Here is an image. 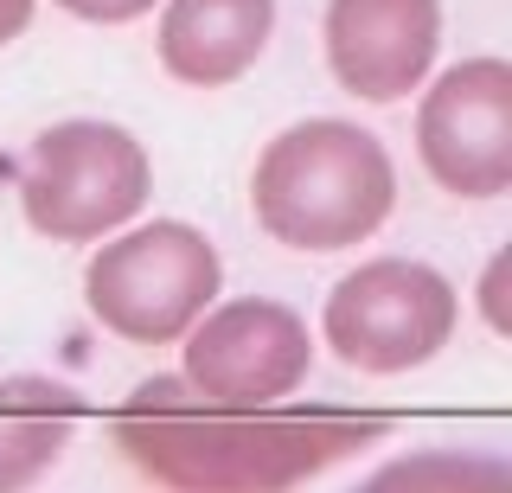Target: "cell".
Here are the masks:
<instances>
[{"label": "cell", "instance_id": "3957f363", "mask_svg": "<svg viewBox=\"0 0 512 493\" xmlns=\"http://www.w3.org/2000/svg\"><path fill=\"white\" fill-rule=\"evenodd\" d=\"M84 301L128 346H167L218 301V250L186 218L109 237L84 269Z\"/></svg>", "mask_w": 512, "mask_h": 493}, {"label": "cell", "instance_id": "9c48e42d", "mask_svg": "<svg viewBox=\"0 0 512 493\" xmlns=\"http://www.w3.org/2000/svg\"><path fill=\"white\" fill-rule=\"evenodd\" d=\"M276 33V0H167L160 13V65L180 84H237Z\"/></svg>", "mask_w": 512, "mask_h": 493}, {"label": "cell", "instance_id": "7a4b0ae2", "mask_svg": "<svg viewBox=\"0 0 512 493\" xmlns=\"http://www.w3.org/2000/svg\"><path fill=\"white\" fill-rule=\"evenodd\" d=\"M256 225L288 250H352L397 205L391 154L359 122H295L256 154Z\"/></svg>", "mask_w": 512, "mask_h": 493}, {"label": "cell", "instance_id": "7c38bea8", "mask_svg": "<svg viewBox=\"0 0 512 493\" xmlns=\"http://www.w3.org/2000/svg\"><path fill=\"white\" fill-rule=\"evenodd\" d=\"M506 289H512V250L487 263V276H480V314H487L493 333H512V308H506Z\"/></svg>", "mask_w": 512, "mask_h": 493}, {"label": "cell", "instance_id": "5b68a950", "mask_svg": "<svg viewBox=\"0 0 512 493\" xmlns=\"http://www.w3.org/2000/svg\"><path fill=\"white\" fill-rule=\"evenodd\" d=\"M455 321H461V301L442 269L410 257H378L333 282L320 333L359 372H410V365L442 353Z\"/></svg>", "mask_w": 512, "mask_h": 493}, {"label": "cell", "instance_id": "6da1fadb", "mask_svg": "<svg viewBox=\"0 0 512 493\" xmlns=\"http://www.w3.org/2000/svg\"><path fill=\"white\" fill-rule=\"evenodd\" d=\"M116 449L167 493H295L391 436L378 410H224L186 378H141L109 410Z\"/></svg>", "mask_w": 512, "mask_h": 493}, {"label": "cell", "instance_id": "8fae6325", "mask_svg": "<svg viewBox=\"0 0 512 493\" xmlns=\"http://www.w3.org/2000/svg\"><path fill=\"white\" fill-rule=\"evenodd\" d=\"M352 493H512V461L493 449H416Z\"/></svg>", "mask_w": 512, "mask_h": 493}, {"label": "cell", "instance_id": "30bf717a", "mask_svg": "<svg viewBox=\"0 0 512 493\" xmlns=\"http://www.w3.org/2000/svg\"><path fill=\"white\" fill-rule=\"evenodd\" d=\"M84 397L52 378H13L0 391V493H26L64 455Z\"/></svg>", "mask_w": 512, "mask_h": 493}, {"label": "cell", "instance_id": "ba28073f", "mask_svg": "<svg viewBox=\"0 0 512 493\" xmlns=\"http://www.w3.org/2000/svg\"><path fill=\"white\" fill-rule=\"evenodd\" d=\"M442 0H333L327 65L359 103H397L436 65Z\"/></svg>", "mask_w": 512, "mask_h": 493}, {"label": "cell", "instance_id": "5bb4252c", "mask_svg": "<svg viewBox=\"0 0 512 493\" xmlns=\"http://www.w3.org/2000/svg\"><path fill=\"white\" fill-rule=\"evenodd\" d=\"M26 26H32V0H0V45L20 39Z\"/></svg>", "mask_w": 512, "mask_h": 493}, {"label": "cell", "instance_id": "277c9868", "mask_svg": "<svg viewBox=\"0 0 512 493\" xmlns=\"http://www.w3.org/2000/svg\"><path fill=\"white\" fill-rule=\"evenodd\" d=\"M148 148L116 122H58L20 161L26 225L58 244H96L148 205Z\"/></svg>", "mask_w": 512, "mask_h": 493}, {"label": "cell", "instance_id": "52a82bcc", "mask_svg": "<svg viewBox=\"0 0 512 493\" xmlns=\"http://www.w3.org/2000/svg\"><path fill=\"white\" fill-rule=\"evenodd\" d=\"M416 154L429 180L461 199H500L512 186V65L461 58L416 109Z\"/></svg>", "mask_w": 512, "mask_h": 493}, {"label": "cell", "instance_id": "4fadbf2b", "mask_svg": "<svg viewBox=\"0 0 512 493\" xmlns=\"http://www.w3.org/2000/svg\"><path fill=\"white\" fill-rule=\"evenodd\" d=\"M58 7L77 13V20H90V26H122V20L154 13V0H58Z\"/></svg>", "mask_w": 512, "mask_h": 493}, {"label": "cell", "instance_id": "8992f818", "mask_svg": "<svg viewBox=\"0 0 512 493\" xmlns=\"http://www.w3.org/2000/svg\"><path fill=\"white\" fill-rule=\"evenodd\" d=\"M180 340H186V372L180 378L205 404H224V410L282 404V397L301 391L308 372H314L308 321H301L288 301H269V295H244V301H224V308H205Z\"/></svg>", "mask_w": 512, "mask_h": 493}]
</instances>
